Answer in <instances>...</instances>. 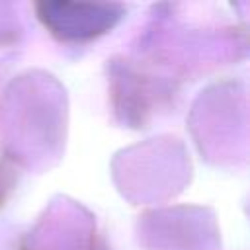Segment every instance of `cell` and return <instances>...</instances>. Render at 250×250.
<instances>
[{"mask_svg": "<svg viewBox=\"0 0 250 250\" xmlns=\"http://www.w3.org/2000/svg\"><path fill=\"white\" fill-rule=\"evenodd\" d=\"M41 20L61 39H88L115 23L117 6L107 4H39Z\"/></svg>", "mask_w": 250, "mask_h": 250, "instance_id": "6da1fadb", "label": "cell"}]
</instances>
